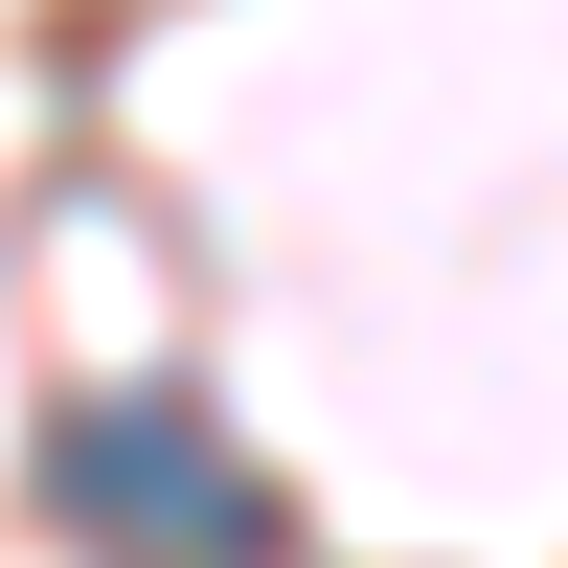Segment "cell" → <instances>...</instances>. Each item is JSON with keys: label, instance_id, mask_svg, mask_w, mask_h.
Masks as SVG:
<instances>
[{"label": "cell", "instance_id": "cell-1", "mask_svg": "<svg viewBox=\"0 0 568 568\" xmlns=\"http://www.w3.org/2000/svg\"><path fill=\"white\" fill-rule=\"evenodd\" d=\"M45 500L114 524L136 568H273V478L227 433H182V409H69V433H45Z\"/></svg>", "mask_w": 568, "mask_h": 568}]
</instances>
